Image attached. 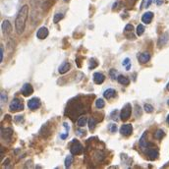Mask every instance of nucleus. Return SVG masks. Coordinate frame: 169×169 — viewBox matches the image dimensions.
<instances>
[{"instance_id":"f257e3e1","label":"nucleus","mask_w":169,"mask_h":169,"mask_svg":"<svg viewBox=\"0 0 169 169\" xmlns=\"http://www.w3.org/2000/svg\"><path fill=\"white\" fill-rule=\"evenodd\" d=\"M28 15H29V6L28 5H24V6L20 9L15 20V29H16V32L19 34H22L25 31Z\"/></svg>"},{"instance_id":"f03ea898","label":"nucleus","mask_w":169,"mask_h":169,"mask_svg":"<svg viewBox=\"0 0 169 169\" xmlns=\"http://www.w3.org/2000/svg\"><path fill=\"white\" fill-rule=\"evenodd\" d=\"M9 109L10 111L12 112H18V111H22L24 109V104H23V101L19 98H15L12 101H11L10 105H9Z\"/></svg>"},{"instance_id":"7ed1b4c3","label":"nucleus","mask_w":169,"mask_h":169,"mask_svg":"<svg viewBox=\"0 0 169 169\" xmlns=\"http://www.w3.org/2000/svg\"><path fill=\"white\" fill-rule=\"evenodd\" d=\"M132 113V106L130 103H126L124 107L122 108L121 113H120V118L122 121H127L128 119L130 118Z\"/></svg>"},{"instance_id":"20e7f679","label":"nucleus","mask_w":169,"mask_h":169,"mask_svg":"<svg viewBox=\"0 0 169 169\" xmlns=\"http://www.w3.org/2000/svg\"><path fill=\"white\" fill-rule=\"evenodd\" d=\"M83 145H82L77 140H73L71 144V148H70V151L73 155H78L83 153Z\"/></svg>"},{"instance_id":"39448f33","label":"nucleus","mask_w":169,"mask_h":169,"mask_svg":"<svg viewBox=\"0 0 169 169\" xmlns=\"http://www.w3.org/2000/svg\"><path fill=\"white\" fill-rule=\"evenodd\" d=\"M28 107L31 110H37L38 108L40 107V100L38 97H33L32 100H29Z\"/></svg>"},{"instance_id":"423d86ee","label":"nucleus","mask_w":169,"mask_h":169,"mask_svg":"<svg viewBox=\"0 0 169 169\" xmlns=\"http://www.w3.org/2000/svg\"><path fill=\"white\" fill-rule=\"evenodd\" d=\"M132 132H133V127L131 124H124V125H122V127L120 128L121 135H123L125 137L130 136Z\"/></svg>"},{"instance_id":"0eeeda50","label":"nucleus","mask_w":169,"mask_h":169,"mask_svg":"<svg viewBox=\"0 0 169 169\" xmlns=\"http://www.w3.org/2000/svg\"><path fill=\"white\" fill-rule=\"evenodd\" d=\"M145 137H147V132H145L143 134V136L141 137V139H140V141H139L140 147H141L143 149H149V147H151V145H153V144L149 143L147 140H145Z\"/></svg>"},{"instance_id":"6e6552de","label":"nucleus","mask_w":169,"mask_h":169,"mask_svg":"<svg viewBox=\"0 0 169 169\" xmlns=\"http://www.w3.org/2000/svg\"><path fill=\"white\" fill-rule=\"evenodd\" d=\"M21 91H22V94L24 96H29L33 95V86L31 84H25L24 86H23Z\"/></svg>"},{"instance_id":"1a4fd4ad","label":"nucleus","mask_w":169,"mask_h":169,"mask_svg":"<svg viewBox=\"0 0 169 169\" xmlns=\"http://www.w3.org/2000/svg\"><path fill=\"white\" fill-rule=\"evenodd\" d=\"M1 29H2L3 33H5V34H10L12 33V26H11V23L8 20L3 21L2 25H1Z\"/></svg>"},{"instance_id":"9d476101","label":"nucleus","mask_w":169,"mask_h":169,"mask_svg":"<svg viewBox=\"0 0 169 169\" xmlns=\"http://www.w3.org/2000/svg\"><path fill=\"white\" fill-rule=\"evenodd\" d=\"M48 30H47V28H45V27H42V28H39L38 29V31L37 33V37L39 39H44L45 38H47L48 37Z\"/></svg>"},{"instance_id":"9b49d317","label":"nucleus","mask_w":169,"mask_h":169,"mask_svg":"<svg viewBox=\"0 0 169 169\" xmlns=\"http://www.w3.org/2000/svg\"><path fill=\"white\" fill-rule=\"evenodd\" d=\"M1 136L4 140H7V141H10L11 139H12V136H13V131L12 129H10V128H6V129H3L1 130Z\"/></svg>"},{"instance_id":"f8f14e48","label":"nucleus","mask_w":169,"mask_h":169,"mask_svg":"<svg viewBox=\"0 0 169 169\" xmlns=\"http://www.w3.org/2000/svg\"><path fill=\"white\" fill-rule=\"evenodd\" d=\"M149 59H150V55L149 52H144V53L138 54V61L141 64H145L149 61Z\"/></svg>"},{"instance_id":"ddd939ff","label":"nucleus","mask_w":169,"mask_h":169,"mask_svg":"<svg viewBox=\"0 0 169 169\" xmlns=\"http://www.w3.org/2000/svg\"><path fill=\"white\" fill-rule=\"evenodd\" d=\"M104 80H105V76H104L103 74L98 73V72H96V73L94 74V82H95L96 84L100 85V84L103 83Z\"/></svg>"},{"instance_id":"4468645a","label":"nucleus","mask_w":169,"mask_h":169,"mask_svg":"<svg viewBox=\"0 0 169 169\" xmlns=\"http://www.w3.org/2000/svg\"><path fill=\"white\" fill-rule=\"evenodd\" d=\"M147 155L149 156V158L150 160H155L157 157H158L159 153L158 151H157L156 149H149L148 151H147Z\"/></svg>"},{"instance_id":"2eb2a0df","label":"nucleus","mask_w":169,"mask_h":169,"mask_svg":"<svg viewBox=\"0 0 169 169\" xmlns=\"http://www.w3.org/2000/svg\"><path fill=\"white\" fill-rule=\"evenodd\" d=\"M153 12H147L145 13L142 17V21L145 24H149V23L153 21Z\"/></svg>"},{"instance_id":"dca6fc26","label":"nucleus","mask_w":169,"mask_h":169,"mask_svg":"<svg viewBox=\"0 0 169 169\" xmlns=\"http://www.w3.org/2000/svg\"><path fill=\"white\" fill-rule=\"evenodd\" d=\"M70 68H71V64H70L69 62H63L59 67V73L65 74L69 71Z\"/></svg>"},{"instance_id":"f3484780","label":"nucleus","mask_w":169,"mask_h":169,"mask_svg":"<svg viewBox=\"0 0 169 169\" xmlns=\"http://www.w3.org/2000/svg\"><path fill=\"white\" fill-rule=\"evenodd\" d=\"M116 96V91L113 89H108L103 92V96L106 98V100H110V98H113Z\"/></svg>"},{"instance_id":"a211bd4d","label":"nucleus","mask_w":169,"mask_h":169,"mask_svg":"<svg viewBox=\"0 0 169 169\" xmlns=\"http://www.w3.org/2000/svg\"><path fill=\"white\" fill-rule=\"evenodd\" d=\"M117 81L119 82V84L123 85V86H128L130 84V80L123 75H119L118 78H117Z\"/></svg>"},{"instance_id":"6ab92c4d","label":"nucleus","mask_w":169,"mask_h":169,"mask_svg":"<svg viewBox=\"0 0 169 169\" xmlns=\"http://www.w3.org/2000/svg\"><path fill=\"white\" fill-rule=\"evenodd\" d=\"M87 122H88V118H87L86 116H81V117L78 119L77 123H78L79 127H84L87 125Z\"/></svg>"},{"instance_id":"aec40b11","label":"nucleus","mask_w":169,"mask_h":169,"mask_svg":"<svg viewBox=\"0 0 169 169\" xmlns=\"http://www.w3.org/2000/svg\"><path fill=\"white\" fill-rule=\"evenodd\" d=\"M168 33H164L163 36H161V38H159V42H158V45H164L167 42H168Z\"/></svg>"},{"instance_id":"412c9836","label":"nucleus","mask_w":169,"mask_h":169,"mask_svg":"<svg viewBox=\"0 0 169 169\" xmlns=\"http://www.w3.org/2000/svg\"><path fill=\"white\" fill-rule=\"evenodd\" d=\"M96 120L95 118H91L89 120V129H90V131H94L95 128H96Z\"/></svg>"},{"instance_id":"4be33fe9","label":"nucleus","mask_w":169,"mask_h":169,"mask_svg":"<svg viewBox=\"0 0 169 169\" xmlns=\"http://www.w3.org/2000/svg\"><path fill=\"white\" fill-rule=\"evenodd\" d=\"M165 136V134H164V132H163V130H157L155 133H154V138L156 139V140H161L163 137Z\"/></svg>"},{"instance_id":"5701e85b","label":"nucleus","mask_w":169,"mask_h":169,"mask_svg":"<svg viewBox=\"0 0 169 169\" xmlns=\"http://www.w3.org/2000/svg\"><path fill=\"white\" fill-rule=\"evenodd\" d=\"M104 105H105V102H104V100H102V98H98V100H96V108L101 109V108L104 107Z\"/></svg>"},{"instance_id":"b1692460","label":"nucleus","mask_w":169,"mask_h":169,"mask_svg":"<svg viewBox=\"0 0 169 169\" xmlns=\"http://www.w3.org/2000/svg\"><path fill=\"white\" fill-rule=\"evenodd\" d=\"M73 155V154H72ZM72 155H68L67 157H66V159H65V167L66 168H69L70 166H71V164L73 163V160H74V158H73V156Z\"/></svg>"},{"instance_id":"393cba45","label":"nucleus","mask_w":169,"mask_h":169,"mask_svg":"<svg viewBox=\"0 0 169 169\" xmlns=\"http://www.w3.org/2000/svg\"><path fill=\"white\" fill-rule=\"evenodd\" d=\"M63 17H64V15H63L62 13H57V14H55V15H54V18H53V23L57 24L58 22L61 21V20L63 19Z\"/></svg>"},{"instance_id":"a878e982","label":"nucleus","mask_w":169,"mask_h":169,"mask_svg":"<svg viewBox=\"0 0 169 169\" xmlns=\"http://www.w3.org/2000/svg\"><path fill=\"white\" fill-rule=\"evenodd\" d=\"M144 33H145V27L143 25H139L137 27V36L141 37V36H143Z\"/></svg>"},{"instance_id":"bb28decb","label":"nucleus","mask_w":169,"mask_h":169,"mask_svg":"<svg viewBox=\"0 0 169 169\" xmlns=\"http://www.w3.org/2000/svg\"><path fill=\"white\" fill-rule=\"evenodd\" d=\"M145 112H148V113H151L153 111V106L151 105V104H149V103H147V104H145Z\"/></svg>"},{"instance_id":"cd10ccee","label":"nucleus","mask_w":169,"mask_h":169,"mask_svg":"<svg viewBox=\"0 0 169 169\" xmlns=\"http://www.w3.org/2000/svg\"><path fill=\"white\" fill-rule=\"evenodd\" d=\"M108 130L111 133H116V131H117V125L114 124V123L109 124L108 125Z\"/></svg>"},{"instance_id":"c85d7f7f","label":"nucleus","mask_w":169,"mask_h":169,"mask_svg":"<svg viewBox=\"0 0 169 169\" xmlns=\"http://www.w3.org/2000/svg\"><path fill=\"white\" fill-rule=\"evenodd\" d=\"M95 157L96 158L97 161H101V160L104 158V154L101 153V151H97V153L95 154Z\"/></svg>"},{"instance_id":"c756f323","label":"nucleus","mask_w":169,"mask_h":169,"mask_svg":"<svg viewBox=\"0 0 169 169\" xmlns=\"http://www.w3.org/2000/svg\"><path fill=\"white\" fill-rule=\"evenodd\" d=\"M123 66L126 67V70H130V66H131V62H130V59L129 58H126V59H124L123 61Z\"/></svg>"},{"instance_id":"7c9ffc66","label":"nucleus","mask_w":169,"mask_h":169,"mask_svg":"<svg viewBox=\"0 0 169 169\" xmlns=\"http://www.w3.org/2000/svg\"><path fill=\"white\" fill-rule=\"evenodd\" d=\"M134 31V27L131 24H128L125 27V32H133Z\"/></svg>"},{"instance_id":"2f4dec72","label":"nucleus","mask_w":169,"mask_h":169,"mask_svg":"<svg viewBox=\"0 0 169 169\" xmlns=\"http://www.w3.org/2000/svg\"><path fill=\"white\" fill-rule=\"evenodd\" d=\"M6 100H7V95L5 94L4 91H2L1 92V102L3 103V102H5Z\"/></svg>"},{"instance_id":"473e14b6","label":"nucleus","mask_w":169,"mask_h":169,"mask_svg":"<svg viewBox=\"0 0 169 169\" xmlns=\"http://www.w3.org/2000/svg\"><path fill=\"white\" fill-rule=\"evenodd\" d=\"M3 56H4V48H3V45H1L0 47V61H3Z\"/></svg>"},{"instance_id":"72a5a7b5","label":"nucleus","mask_w":169,"mask_h":169,"mask_svg":"<svg viewBox=\"0 0 169 169\" xmlns=\"http://www.w3.org/2000/svg\"><path fill=\"white\" fill-rule=\"evenodd\" d=\"M115 73H116V70H114V69H111V70H110V76H111V78H112L113 80L116 79Z\"/></svg>"},{"instance_id":"f704fd0d","label":"nucleus","mask_w":169,"mask_h":169,"mask_svg":"<svg viewBox=\"0 0 169 169\" xmlns=\"http://www.w3.org/2000/svg\"><path fill=\"white\" fill-rule=\"evenodd\" d=\"M155 2L157 5H161L163 3V0H155Z\"/></svg>"},{"instance_id":"c9c22d12","label":"nucleus","mask_w":169,"mask_h":169,"mask_svg":"<svg viewBox=\"0 0 169 169\" xmlns=\"http://www.w3.org/2000/svg\"><path fill=\"white\" fill-rule=\"evenodd\" d=\"M151 2H153V0H148V2H147V4H145V7H149V5L151 4Z\"/></svg>"},{"instance_id":"e433bc0d","label":"nucleus","mask_w":169,"mask_h":169,"mask_svg":"<svg viewBox=\"0 0 169 169\" xmlns=\"http://www.w3.org/2000/svg\"><path fill=\"white\" fill-rule=\"evenodd\" d=\"M166 89H167V91H169V83H168L167 86H166Z\"/></svg>"},{"instance_id":"4c0bfd02","label":"nucleus","mask_w":169,"mask_h":169,"mask_svg":"<svg viewBox=\"0 0 169 169\" xmlns=\"http://www.w3.org/2000/svg\"><path fill=\"white\" fill-rule=\"evenodd\" d=\"M167 123L169 124V115L167 116Z\"/></svg>"},{"instance_id":"58836bf2","label":"nucleus","mask_w":169,"mask_h":169,"mask_svg":"<svg viewBox=\"0 0 169 169\" xmlns=\"http://www.w3.org/2000/svg\"><path fill=\"white\" fill-rule=\"evenodd\" d=\"M64 1H65V2H69V0H64Z\"/></svg>"},{"instance_id":"ea45409f","label":"nucleus","mask_w":169,"mask_h":169,"mask_svg":"<svg viewBox=\"0 0 169 169\" xmlns=\"http://www.w3.org/2000/svg\"><path fill=\"white\" fill-rule=\"evenodd\" d=\"M167 104H168V105H169V100H168V101H167Z\"/></svg>"}]
</instances>
